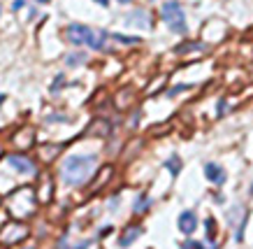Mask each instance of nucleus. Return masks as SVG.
<instances>
[{
	"instance_id": "obj_7",
	"label": "nucleus",
	"mask_w": 253,
	"mask_h": 249,
	"mask_svg": "<svg viewBox=\"0 0 253 249\" xmlns=\"http://www.w3.org/2000/svg\"><path fill=\"white\" fill-rule=\"evenodd\" d=\"M105 40H107V33L105 30H88V37H86V45L91 49H105Z\"/></svg>"
},
{
	"instance_id": "obj_18",
	"label": "nucleus",
	"mask_w": 253,
	"mask_h": 249,
	"mask_svg": "<svg viewBox=\"0 0 253 249\" xmlns=\"http://www.w3.org/2000/svg\"><path fill=\"white\" fill-rule=\"evenodd\" d=\"M119 2H130V0H119Z\"/></svg>"
},
{
	"instance_id": "obj_16",
	"label": "nucleus",
	"mask_w": 253,
	"mask_h": 249,
	"mask_svg": "<svg viewBox=\"0 0 253 249\" xmlns=\"http://www.w3.org/2000/svg\"><path fill=\"white\" fill-rule=\"evenodd\" d=\"M24 7V0H14V9H21Z\"/></svg>"
},
{
	"instance_id": "obj_6",
	"label": "nucleus",
	"mask_w": 253,
	"mask_h": 249,
	"mask_svg": "<svg viewBox=\"0 0 253 249\" xmlns=\"http://www.w3.org/2000/svg\"><path fill=\"white\" fill-rule=\"evenodd\" d=\"M204 175H207V179L214 182V184H223V182H226V172H223V168L216 166V163H207V166H204Z\"/></svg>"
},
{
	"instance_id": "obj_20",
	"label": "nucleus",
	"mask_w": 253,
	"mask_h": 249,
	"mask_svg": "<svg viewBox=\"0 0 253 249\" xmlns=\"http://www.w3.org/2000/svg\"><path fill=\"white\" fill-rule=\"evenodd\" d=\"M2 100H5V96H0V103H2Z\"/></svg>"
},
{
	"instance_id": "obj_14",
	"label": "nucleus",
	"mask_w": 253,
	"mask_h": 249,
	"mask_svg": "<svg viewBox=\"0 0 253 249\" xmlns=\"http://www.w3.org/2000/svg\"><path fill=\"white\" fill-rule=\"evenodd\" d=\"M63 82H65V77H63V75H58V77L53 80V84H51V91H53V93H56V91L63 86Z\"/></svg>"
},
{
	"instance_id": "obj_3",
	"label": "nucleus",
	"mask_w": 253,
	"mask_h": 249,
	"mask_svg": "<svg viewBox=\"0 0 253 249\" xmlns=\"http://www.w3.org/2000/svg\"><path fill=\"white\" fill-rule=\"evenodd\" d=\"M88 30L91 28L88 26H81V24H72V26H68V40H70L72 45H86V37H88Z\"/></svg>"
},
{
	"instance_id": "obj_9",
	"label": "nucleus",
	"mask_w": 253,
	"mask_h": 249,
	"mask_svg": "<svg viewBox=\"0 0 253 249\" xmlns=\"http://www.w3.org/2000/svg\"><path fill=\"white\" fill-rule=\"evenodd\" d=\"M165 168L172 172V175H179V170H181V161H179V156H172V159L165 161Z\"/></svg>"
},
{
	"instance_id": "obj_11",
	"label": "nucleus",
	"mask_w": 253,
	"mask_h": 249,
	"mask_svg": "<svg viewBox=\"0 0 253 249\" xmlns=\"http://www.w3.org/2000/svg\"><path fill=\"white\" fill-rule=\"evenodd\" d=\"M65 61H68V65H72V68H75V65H79V63L86 61V54H70Z\"/></svg>"
},
{
	"instance_id": "obj_5",
	"label": "nucleus",
	"mask_w": 253,
	"mask_h": 249,
	"mask_svg": "<svg viewBox=\"0 0 253 249\" xmlns=\"http://www.w3.org/2000/svg\"><path fill=\"white\" fill-rule=\"evenodd\" d=\"M9 166L14 170H19V172H33L35 170V166H33V161L24 159V156H17V154H12V156H7Z\"/></svg>"
},
{
	"instance_id": "obj_15",
	"label": "nucleus",
	"mask_w": 253,
	"mask_h": 249,
	"mask_svg": "<svg viewBox=\"0 0 253 249\" xmlns=\"http://www.w3.org/2000/svg\"><path fill=\"white\" fill-rule=\"evenodd\" d=\"M183 249H204L200 245V242H186V245H183Z\"/></svg>"
},
{
	"instance_id": "obj_1",
	"label": "nucleus",
	"mask_w": 253,
	"mask_h": 249,
	"mask_svg": "<svg viewBox=\"0 0 253 249\" xmlns=\"http://www.w3.org/2000/svg\"><path fill=\"white\" fill-rule=\"evenodd\" d=\"M96 163H98V159L91 156V154L65 159V163H63V182L70 184V187H81V184H86L88 177H91V172H93V168H96Z\"/></svg>"
},
{
	"instance_id": "obj_4",
	"label": "nucleus",
	"mask_w": 253,
	"mask_h": 249,
	"mask_svg": "<svg viewBox=\"0 0 253 249\" xmlns=\"http://www.w3.org/2000/svg\"><path fill=\"white\" fill-rule=\"evenodd\" d=\"M195 226H198L195 212H181V217H179V231L186 233V235H191V233L195 231Z\"/></svg>"
},
{
	"instance_id": "obj_2",
	"label": "nucleus",
	"mask_w": 253,
	"mask_h": 249,
	"mask_svg": "<svg viewBox=\"0 0 253 249\" xmlns=\"http://www.w3.org/2000/svg\"><path fill=\"white\" fill-rule=\"evenodd\" d=\"M163 21H165L170 30H175L179 35H183L188 26H186V17H183V9L179 2H165L163 5Z\"/></svg>"
},
{
	"instance_id": "obj_10",
	"label": "nucleus",
	"mask_w": 253,
	"mask_h": 249,
	"mask_svg": "<svg viewBox=\"0 0 253 249\" xmlns=\"http://www.w3.org/2000/svg\"><path fill=\"white\" fill-rule=\"evenodd\" d=\"M200 49H204V45H200V42H188V45H183V47H177V54H186V52H200Z\"/></svg>"
},
{
	"instance_id": "obj_17",
	"label": "nucleus",
	"mask_w": 253,
	"mask_h": 249,
	"mask_svg": "<svg viewBox=\"0 0 253 249\" xmlns=\"http://www.w3.org/2000/svg\"><path fill=\"white\" fill-rule=\"evenodd\" d=\"M98 5H100V7H107V5H109V0H96Z\"/></svg>"
},
{
	"instance_id": "obj_8",
	"label": "nucleus",
	"mask_w": 253,
	"mask_h": 249,
	"mask_svg": "<svg viewBox=\"0 0 253 249\" xmlns=\"http://www.w3.org/2000/svg\"><path fill=\"white\" fill-rule=\"evenodd\" d=\"M140 228H137V226H128V228H126V233H123L121 235V240H119V245H121V247H130L132 242L137 240V238H140Z\"/></svg>"
},
{
	"instance_id": "obj_19",
	"label": "nucleus",
	"mask_w": 253,
	"mask_h": 249,
	"mask_svg": "<svg viewBox=\"0 0 253 249\" xmlns=\"http://www.w3.org/2000/svg\"><path fill=\"white\" fill-rule=\"evenodd\" d=\"M37 2H49V0H37Z\"/></svg>"
},
{
	"instance_id": "obj_12",
	"label": "nucleus",
	"mask_w": 253,
	"mask_h": 249,
	"mask_svg": "<svg viewBox=\"0 0 253 249\" xmlns=\"http://www.w3.org/2000/svg\"><path fill=\"white\" fill-rule=\"evenodd\" d=\"M114 40L116 42H123V45H140V37H128V35H114Z\"/></svg>"
},
{
	"instance_id": "obj_13",
	"label": "nucleus",
	"mask_w": 253,
	"mask_h": 249,
	"mask_svg": "<svg viewBox=\"0 0 253 249\" xmlns=\"http://www.w3.org/2000/svg\"><path fill=\"white\" fill-rule=\"evenodd\" d=\"M204 226H207V235H209V240L211 238H214V235H216V221H214V219H207V221H204Z\"/></svg>"
}]
</instances>
